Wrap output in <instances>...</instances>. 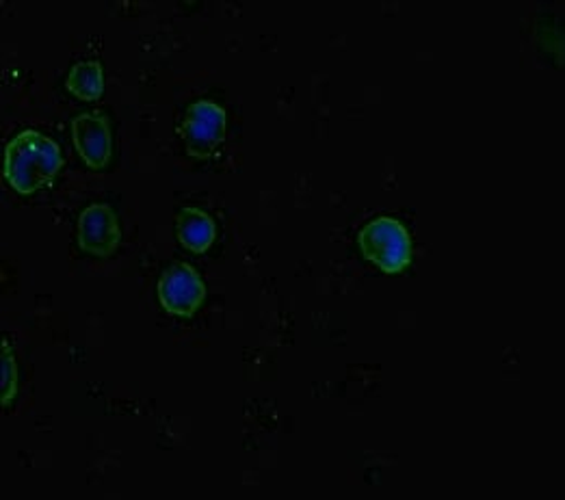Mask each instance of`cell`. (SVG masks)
<instances>
[{
  "label": "cell",
  "instance_id": "1",
  "mask_svg": "<svg viewBox=\"0 0 565 500\" xmlns=\"http://www.w3.org/2000/svg\"><path fill=\"white\" fill-rule=\"evenodd\" d=\"M63 166L58 146L38 130H24L4 150V178L22 195L46 187Z\"/></svg>",
  "mask_w": 565,
  "mask_h": 500
},
{
  "label": "cell",
  "instance_id": "2",
  "mask_svg": "<svg viewBox=\"0 0 565 500\" xmlns=\"http://www.w3.org/2000/svg\"><path fill=\"white\" fill-rule=\"evenodd\" d=\"M360 249L366 260L386 274L403 272L412 260V241L407 230L391 217H380L360 232Z\"/></svg>",
  "mask_w": 565,
  "mask_h": 500
},
{
  "label": "cell",
  "instance_id": "3",
  "mask_svg": "<svg viewBox=\"0 0 565 500\" xmlns=\"http://www.w3.org/2000/svg\"><path fill=\"white\" fill-rule=\"evenodd\" d=\"M180 132L191 157L209 159L226 139V111L209 100L195 103L184 115Z\"/></svg>",
  "mask_w": 565,
  "mask_h": 500
},
{
  "label": "cell",
  "instance_id": "4",
  "mask_svg": "<svg viewBox=\"0 0 565 500\" xmlns=\"http://www.w3.org/2000/svg\"><path fill=\"white\" fill-rule=\"evenodd\" d=\"M204 281L189 265H173L159 279V299L163 308L175 317H191L204 301Z\"/></svg>",
  "mask_w": 565,
  "mask_h": 500
},
{
  "label": "cell",
  "instance_id": "5",
  "mask_svg": "<svg viewBox=\"0 0 565 500\" xmlns=\"http://www.w3.org/2000/svg\"><path fill=\"white\" fill-rule=\"evenodd\" d=\"M72 139L83 157V161L92 169H103L111 161V126L109 119L100 113H85L72 121Z\"/></svg>",
  "mask_w": 565,
  "mask_h": 500
},
{
  "label": "cell",
  "instance_id": "6",
  "mask_svg": "<svg viewBox=\"0 0 565 500\" xmlns=\"http://www.w3.org/2000/svg\"><path fill=\"white\" fill-rule=\"evenodd\" d=\"M121 232L114 211L105 204H94L78 220V243L87 254L111 256L119 245Z\"/></svg>",
  "mask_w": 565,
  "mask_h": 500
},
{
  "label": "cell",
  "instance_id": "7",
  "mask_svg": "<svg viewBox=\"0 0 565 500\" xmlns=\"http://www.w3.org/2000/svg\"><path fill=\"white\" fill-rule=\"evenodd\" d=\"M175 234H178L180 243L186 249H191L195 254H202V252H206L215 243L217 227H215V222L206 213H202L198 209H184L178 215Z\"/></svg>",
  "mask_w": 565,
  "mask_h": 500
},
{
  "label": "cell",
  "instance_id": "8",
  "mask_svg": "<svg viewBox=\"0 0 565 500\" xmlns=\"http://www.w3.org/2000/svg\"><path fill=\"white\" fill-rule=\"evenodd\" d=\"M65 87L70 94H74L81 100H98L105 92V78L103 67L98 61H81L76 63L65 81Z\"/></svg>",
  "mask_w": 565,
  "mask_h": 500
},
{
  "label": "cell",
  "instance_id": "9",
  "mask_svg": "<svg viewBox=\"0 0 565 500\" xmlns=\"http://www.w3.org/2000/svg\"><path fill=\"white\" fill-rule=\"evenodd\" d=\"M15 389H18V369H15V360L11 355V349L4 340V344H2V405L4 407L15 396Z\"/></svg>",
  "mask_w": 565,
  "mask_h": 500
}]
</instances>
